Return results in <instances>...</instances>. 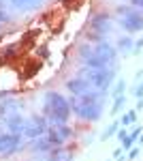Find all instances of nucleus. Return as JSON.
Segmentation results:
<instances>
[{
    "mask_svg": "<svg viewBox=\"0 0 143 161\" xmlns=\"http://www.w3.org/2000/svg\"><path fill=\"white\" fill-rule=\"evenodd\" d=\"M92 54H94V45H92V43H84V45L79 47V58H81V62H85Z\"/></svg>",
    "mask_w": 143,
    "mask_h": 161,
    "instance_id": "nucleus-17",
    "label": "nucleus"
},
{
    "mask_svg": "<svg viewBox=\"0 0 143 161\" xmlns=\"http://www.w3.org/2000/svg\"><path fill=\"white\" fill-rule=\"evenodd\" d=\"M0 26H2V24H0Z\"/></svg>",
    "mask_w": 143,
    "mask_h": 161,
    "instance_id": "nucleus-28",
    "label": "nucleus"
},
{
    "mask_svg": "<svg viewBox=\"0 0 143 161\" xmlns=\"http://www.w3.org/2000/svg\"><path fill=\"white\" fill-rule=\"evenodd\" d=\"M111 28H113V19H111L109 13H96V15H92V19H90V30H96V32L107 35V32H111Z\"/></svg>",
    "mask_w": 143,
    "mask_h": 161,
    "instance_id": "nucleus-7",
    "label": "nucleus"
},
{
    "mask_svg": "<svg viewBox=\"0 0 143 161\" xmlns=\"http://www.w3.org/2000/svg\"><path fill=\"white\" fill-rule=\"evenodd\" d=\"M124 90H126V82H124V80H118V82L111 86V97L115 99L120 95H124Z\"/></svg>",
    "mask_w": 143,
    "mask_h": 161,
    "instance_id": "nucleus-18",
    "label": "nucleus"
},
{
    "mask_svg": "<svg viewBox=\"0 0 143 161\" xmlns=\"http://www.w3.org/2000/svg\"><path fill=\"white\" fill-rule=\"evenodd\" d=\"M132 92H135V97H137V99H141V97H143V82H141V84H139L137 88H135Z\"/></svg>",
    "mask_w": 143,
    "mask_h": 161,
    "instance_id": "nucleus-24",
    "label": "nucleus"
},
{
    "mask_svg": "<svg viewBox=\"0 0 143 161\" xmlns=\"http://www.w3.org/2000/svg\"><path fill=\"white\" fill-rule=\"evenodd\" d=\"M126 108V95H120V97H115L113 99V105H111V114L115 116V114H120V112Z\"/></svg>",
    "mask_w": 143,
    "mask_h": 161,
    "instance_id": "nucleus-15",
    "label": "nucleus"
},
{
    "mask_svg": "<svg viewBox=\"0 0 143 161\" xmlns=\"http://www.w3.org/2000/svg\"><path fill=\"white\" fill-rule=\"evenodd\" d=\"M141 133H143V129H141V127H132V131H130V137H135V140H137V137L141 136Z\"/></svg>",
    "mask_w": 143,
    "mask_h": 161,
    "instance_id": "nucleus-23",
    "label": "nucleus"
},
{
    "mask_svg": "<svg viewBox=\"0 0 143 161\" xmlns=\"http://www.w3.org/2000/svg\"><path fill=\"white\" fill-rule=\"evenodd\" d=\"M132 50H135V39H132L130 35L120 37V41H118V52H122V54H132Z\"/></svg>",
    "mask_w": 143,
    "mask_h": 161,
    "instance_id": "nucleus-12",
    "label": "nucleus"
},
{
    "mask_svg": "<svg viewBox=\"0 0 143 161\" xmlns=\"http://www.w3.org/2000/svg\"><path fill=\"white\" fill-rule=\"evenodd\" d=\"M100 41H105V35H103V32H96V30H90V32H88V43L96 45V43H100Z\"/></svg>",
    "mask_w": 143,
    "mask_h": 161,
    "instance_id": "nucleus-19",
    "label": "nucleus"
},
{
    "mask_svg": "<svg viewBox=\"0 0 143 161\" xmlns=\"http://www.w3.org/2000/svg\"><path fill=\"white\" fill-rule=\"evenodd\" d=\"M120 26H122L126 32H130V35L141 32L143 30V11H139V9L132 7L128 13L120 15Z\"/></svg>",
    "mask_w": 143,
    "mask_h": 161,
    "instance_id": "nucleus-5",
    "label": "nucleus"
},
{
    "mask_svg": "<svg viewBox=\"0 0 143 161\" xmlns=\"http://www.w3.org/2000/svg\"><path fill=\"white\" fill-rule=\"evenodd\" d=\"M135 110H137V112H139V110H143V97H141L139 101H137V105H135Z\"/></svg>",
    "mask_w": 143,
    "mask_h": 161,
    "instance_id": "nucleus-26",
    "label": "nucleus"
},
{
    "mask_svg": "<svg viewBox=\"0 0 143 161\" xmlns=\"http://www.w3.org/2000/svg\"><path fill=\"white\" fill-rule=\"evenodd\" d=\"M122 153H124V148H122V146H120V148L115 150V153H113V157H115V159H118V157H122Z\"/></svg>",
    "mask_w": 143,
    "mask_h": 161,
    "instance_id": "nucleus-27",
    "label": "nucleus"
},
{
    "mask_svg": "<svg viewBox=\"0 0 143 161\" xmlns=\"http://www.w3.org/2000/svg\"><path fill=\"white\" fill-rule=\"evenodd\" d=\"M19 144H22V136L19 133H11V131L2 133L0 136V155L11 157L13 153L19 148Z\"/></svg>",
    "mask_w": 143,
    "mask_h": 161,
    "instance_id": "nucleus-6",
    "label": "nucleus"
},
{
    "mask_svg": "<svg viewBox=\"0 0 143 161\" xmlns=\"http://www.w3.org/2000/svg\"><path fill=\"white\" fill-rule=\"evenodd\" d=\"M137 157H139V148H137V146H132V148L128 150V161H135Z\"/></svg>",
    "mask_w": 143,
    "mask_h": 161,
    "instance_id": "nucleus-20",
    "label": "nucleus"
},
{
    "mask_svg": "<svg viewBox=\"0 0 143 161\" xmlns=\"http://www.w3.org/2000/svg\"><path fill=\"white\" fill-rule=\"evenodd\" d=\"M43 114L47 118L49 127H58V125H66L71 118V103L64 95H60L58 90H47L45 99H43Z\"/></svg>",
    "mask_w": 143,
    "mask_h": 161,
    "instance_id": "nucleus-2",
    "label": "nucleus"
},
{
    "mask_svg": "<svg viewBox=\"0 0 143 161\" xmlns=\"http://www.w3.org/2000/svg\"><path fill=\"white\" fill-rule=\"evenodd\" d=\"M79 75L90 82V86L96 88V90H103V92H109L113 82H115V67H103V69H92V67H84Z\"/></svg>",
    "mask_w": 143,
    "mask_h": 161,
    "instance_id": "nucleus-3",
    "label": "nucleus"
},
{
    "mask_svg": "<svg viewBox=\"0 0 143 161\" xmlns=\"http://www.w3.org/2000/svg\"><path fill=\"white\" fill-rule=\"evenodd\" d=\"M128 4H132L135 9H139V11H143V0H126Z\"/></svg>",
    "mask_w": 143,
    "mask_h": 161,
    "instance_id": "nucleus-21",
    "label": "nucleus"
},
{
    "mask_svg": "<svg viewBox=\"0 0 143 161\" xmlns=\"http://www.w3.org/2000/svg\"><path fill=\"white\" fill-rule=\"evenodd\" d=\"M4 22H9V13L4 9H0V24H4Z\"/></svg>",
    "mask_w": 143,
    "mask_h": 161,
    "instance_id": "nucleus-25",
    "label": "nucleus"
},
{
    "mask_svg": "<svg viewBox=\"0 0 143 161\" xmlns=\"http://www.w3.org/2000/svg\"><path fill=\"white\" fill-rule=\"evenodd\" d=\"M66 88H69V92H71V95H75V97H84V95H88V92L92 90L90 82H88V80H84L81 75L66 80Z\"/></svg>",
    "mask_w": 143,
    "mask_h": 161,
    "instance_id": "nucleus-8",
    "label": "nucleus"
},
{
    "mask_svg": "<svg viewBox=\"0 0 143 161\" xmlns=\"http://www.w3.org/2000/svg\"><path fill=\"white\" fill-rule=\"evenodd\" d=\"M47 161H73V153L71 150H64L60 146V148H54V155Z\"/></svg>",
    "mask_w": 143,
    "mask_h": 161,
    "instance_id": "nucleus-13",
    "label": "nucleus"
},
{
    "mask_svg": "<svg viewBox=\"0 0 143 161\" xmlns=\"http://www.w3.org/2000/svg\"><path fill=\"white\" fill-rule=\"evenodd\" d=\"M118 131H120V123H118V120H113V123H111V125L107 127V129L103 131V136H100V140L105 142V140H109V137H113L115 133H118Z\"/></svg>",
    "mask_w": 143,
    "mask_h": 161,
    "instance_id": "nucleus-16",
    "label": "nucleus"
},
{
    "mask_svg": "<svg viewBox=\"0 0 143 161\" xmlns=\"http://www.w3.org/2000/svg\"><path fill=\"white\" fill-rule=\"evenodd\" d=\"M105 95H107V92L96 90V88H92L84 97H75V95H73L71 99H69L71 112L79 120H84V123H96V120H100V116H103V112H105V101H103Z\"/></svg>",
    "mask_w": 143,
    "mask_h": 161,
    "instance_id": "nucleus-1",
    "label": "nucleus"
},
{
    "mask_svg": "<svg viewBox=\"0 0 143 161\" xmlns=\"http://www.w3.org/2000/svg\"><path fill=\"white\" fill-rule=\"evenodd\" d=\"M49 131V123L45 116H32L24 123V129H22V137L26 140H34L38 136H45Z\"/></svg>",
    "mask_w": 143,
    "mask_h": 161,
    "instance_id": "nucleus-4",
    "label": "nucleus"
},
{
    "mask_svg": "<svg viewBox=\"0 0 143 161\" xmlns=\"http://www.w3.org/2000/svg\"><path fill=\"white\" fill-rule=\"evenodd\" d=\"M32 150H36V153H49V150H54V146H51V142H49L47 133L32 140Z\"/></svg>",
    "mask_w": 143,
    "mask_h": 161,
    "instance_id": "nucleus-11",
    "label": "nucleus"
},
{
    "mask_svg": "<svg viewBox=\"0 0 143 161\" xmlns=\"http://www.w3.org/2000/svg\"><path fill=\"white\" fill-rule=\"evenodd\" d=\"M43 4V0H11V7L19 13H28V11H34Z\"/></svg>",
    "mask_w": 143,
    "mask_h": 161,
    "instance_id": "nucleus-9",
    "label": "nucleus"
},
{
    "mask_svg": "<svg viewBox=\"0 0 143 161\" xmlns=\"http://www.w3.org/2000/svg\"><path fill=\"white\" fill-rule=\"evenodd\" d=\"M141 50H143V37L139 39V41H135V50H132V54H139Z\"/></svg>",
    "mask_w": 143,
    "mask_h": 161,
    "instance_id": "nucleus-22",
    "label": "nucleus"
},
{
    "mask_svg": "<svg viewBox=\"0 0 143 161\" xmlns=\"http://www.w3.org/2000/svg\"><path fill=\"white\" fill-rule=\"evenodd\" d=\"M135 123H137V110H135V108L128 110V112H124V116L120 118V125H122V127H132Z\"/></svg>",
    "mask_w": 143,
    "mask_h": 161,
    "instance_id": "nucleus-14",
    "label": "nucleus"
},
{
    "mask_svg": "<svg viewBox=\"0 0 143 161\" xmlns=\"http://www.w3.org/2000/svg\"><path fill=\"white\" fill-rule=\"evenodd\" d=\"M4 123H7V129H9L11 133H19V136H22V129H24L26 118H22L19 114L13 112V114H7V120H4Z\"/></svg>",
    "mask_w": 143,
    "mask_h": 161,
    "instance_id": "nucleus-10",
    "label": "nucleus"
}]
</instances>
